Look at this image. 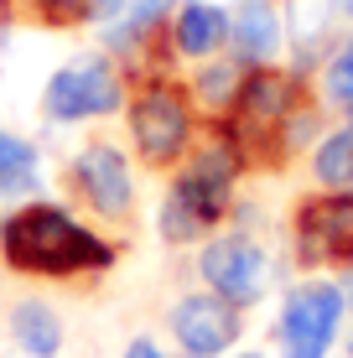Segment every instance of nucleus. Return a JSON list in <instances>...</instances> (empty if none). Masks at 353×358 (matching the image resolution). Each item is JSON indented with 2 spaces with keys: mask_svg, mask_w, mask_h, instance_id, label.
Listing matches in <instances>:
<instances>
[{
  "mask_svg": "<svg viewBox=\"0 0 353 358\" xmlns=\"http://www.w3.org/2000/svg\"><path fill=\"white\" fill-rule=\"evenodd\" d=\"M0 255L21 275H83V270H104L115 260V250L99 234L73 224L52 203H31L10 213L0 224Z\"/></svg>",
  "mask_w": 353,
  "mask_h": 358,
  "instance_id": "nucleus-1",
  "label": "nucleus"
},
{
  "mask_svg": "<svg viewBox=\"0 0 353 358\" xmlns=\"http://www.w3.org/2000/svg\"><path fill=\"white\" fill-rule=\"evenodd\" d=\"M296 120H301L296 78L281 68H254V73H245L234 104H229V120L218 130L234 141L239 162H286Z\"/></svg>",
  "mask_w": 353,
  "mask_h": 358,
  "instance_id": "nucleus-2",
  "label": "nucleus"
},
{
  "mask_svg": "<svg viewBox=\"0 0 353 358\" xmlns=\"http://www.w3.org/2000/svg\"><path fill=\"white\" fill-rule=\"evenodd\" d=\"M239 151L224 130L203 145L187 162V171L172 182V197L161 208V234L172 244H192L198 234H208L218 218L229 213V197H234V177H239Z\"/></svg>",
  "mask_w": 353,
  "mask_h": 358,
  "instance_id": "nucleus-3",
  "label": "nucleus"
},
{
  "mask_svg": "<svg viewBox=\"0 0 353 358\" xmlns=\"http://www.w3.org/2000/svg\"><path fill=\"white\" fill-rule=\"evenodd\" d=\"M130 135L151 166H172L192 145V104L177 83H145L130 104Z\"/></svg>",
  "mask_w": 353,
  "mask_h": 358,
  "instance_id": "nucleus-4",
  "label": "nucleus"
},
{
  "mask_svg": "<svg viewBox=\"0 0 353 358\" xmlns=\"http://www.w3.org/2000/svg\"><path fill=\"white\" fill-rule=\"evenodd\" d=\"M120 99H125V83H120L115 63H109V57H99V52H89V57H78V63L57 68L52 78H47L42 104H47V115H52V120L73 125V120L115 115Z\"/></svg>",
  "mask_w": 353,
  "mask_h": 358,
  "instance_id": "nucleus-5",
  "label": "nucleus"
},
{
  "mask_svg": "<svg viewBox=\"0 0 353 358\" xmlns=\"http://www.w3.org/2000/svg\"><path fill=\"white\" fill-rule=\"evenodd\" d=\"M338 322H343V291L317 280V286L291 291L275 338H281L286 358H327V348L338 338Z\"/></svg>",
  "mask_w": 353,
  "mask_h": 358,
  "instance_id": "nucleus-6",
  "label": "nucleus"
},
{
  "mask_svg": "<svg viewBox=\"0 0 353 358\" xmlns=\"http://www.w3.org/2000/svg\"><path fill=\"white\" fill-rule=\"evenodd\" d=\"M296 244L307 265H353V192L307 197L296 213Z\"/></svg>",
  "mask_w": 353,
  "mask_h": 358,
  "instance_id": "nucleus-7",
  "label": "nucleus"
},
{
  "mask_svg": "<svg viewBox=\"0 0 353 358\" xmlns=\"http://www.w3.org/2000/svg\"><path fill=\"white\" fill-rule=\"evenodd\" d=\"M203 275L224 301L250 306L271 286V260H265V250L254 239H213L203 250Z\"/></svg>",
  "mask_w": 353,
  "mask_h": 358,
  "instance_id": "nucleus-8",
  "label": "nucleus"
},
{
  "mask_svg": "<svg viewBox=\"0 0 353 358\" xmlns=\"http://www.w3.org/2000/svg\"><path fill=\"white\" fill-rule=\"evenodd\" d=\"M239 327H245V322H239V306L224 301L218 291L182 296L177 312H172V332H177V343H182L187 358H218L229 343L239 338Z\"/></svg>",
  "mask_w": 353,
  "mask_h": 358,
  "instance_id": "nucleus-9",
  "label": "nucleus"
},
{
  "mask_svg": "<svg viewBox=\"0 0 353 358\" xmlns=\"http://www.w3.org/2000/svg\"><path fill=\"white\" fill-rule=\"evenodd\" d=\"M73 187L83 192V203L94 208V213L104 218H120L130 213V166L125 156L115 151V145H89V151H78V162H73Z\"/></svg>",
  "mask_w": 353,
  "mask_h": 358,
  "instance_id": "nucleus-10",
  "label": "nucleus"
},
{
  "mask_svg": "<svg viewBox=\"0 0 353 358\" xmlns=\"http://www.w3.org/2000/svg\"><path fill=\"white\" fill-rule=\"evenodd\" d=\"M229 42H234L239 63H265L281 47V16L271 0H239L234 21H229Z\"/></svg>",
  "mask_w": 353,
  "mask_h": 358,
  "instance_id": "nucleus-11",
  "label": "nucleus"
},
{
  "mask_svg": "<svg viewBox=\"0 0 353 358\" xmlns=\"http://www.w3.org/2000/svg\"><path fill=\"white\" fill-rule=\"evenodd\" d=\"M172 42H177L182 57H213L218 47L229 42V16H224L218 6H203V0H192V6L177 10Z\"/></svg>",
  "mask_w": 353,
  "mask_h": 358,
  "instance_id": "nucleus-12",
  "label": "nucleus"
},
{
  "mask_svg": "<svg viewBox=\"0 0 353 358\" xmlns=\"http://www.w3.org/2000/svg\"><path fill=\"white\" fill-rule=\"evenodd\" d=\"M10 338H16L21 353H31V358H57V348H63V322L52 317V306L21 301L16 312H10Z\"/></svg>",
  "mask_w": 353,
  "mask_h": 358,
  "instance_id": "nucleus-13",
  "label": "nucleus"
},
{
  "mask_svg": "<svg viewBox=\"0 0 353 358\" xmlns=\"http://www.w3.org/2000/svg\"><path fill=\"white\" fill-rule=\"evenodd\" d=\"M0 21H36V27H83L94 21L89 0H0Z\"/></svg>",
  "mask_w": 353,
  "mask_h": 358,
  "instance_id": "nucleus-14",
  "label": "nucleus"
},
{
  "mask_svg": "<svg viewBox=\"0 0 353 358\" xmlns=\"http://www.w3.org/2000/svg\"><path fill=\"white\" fill-rule=\"evenodd\" d=\"M36 187V151L21 135L0 130V197H21Z\"/></svg>",
  "mask_w": 353,
  "mask_h": 358,
  "instance_id": "nucleus-15",
  "label": "nucleus"
},
{
  "mask_svg": "<svg viewBox=\"0 0 353 358\" xmlns=\"http://www.w3.org/2000/svg\"><path fill=\"white\" fill-rule=\"evenodd\" d=\"M166 10H172V0H136V6H130V16L120 21V27H109V47H115V52H130V47H141L145 36L161 27Z\"/></svg>",
  "mask_w": 353,
  "mask_h": 358,
  "instance_id": "nucleus-16",
  "label": "nucleus"
},
{
  "mask_svg": "<svg viewBox=\"0 0 353 358\" xmlns=\"http://www.w3.org/2000/svg\"><path fill=\"white\" fill-rule=\"evenodd\" d=\"M317 182H327V187H348L353 182V125H343L338 135H327V141L317 145Z\"/></svg>",
  "mask_w": 353,
  "mask_h": 358,
  "instance_id": "nucleus-17",
  "label": "nucleus"
},
{
  "mask_svg": "<svg viewBox=\"0 0 353 358\" xmlns=\"http://www.w3.org/2000/svg\"><path fill=\"white\" fill-rule=\"evenodd\" d=\"M239 63H218V68H208L203 73V99H208V104H234V94H239Z\"/></svg>",
  "mask_w": 353,
  "mask_h": 358,
  "instance_id": "nucleus-18",
  "label": "nucleus"
},
{
  "mask_svg": "<svg viewBox=\"0 0 353 358\" xmlns=\"http://www.w3.org/2000/svg\"><path fill=\"white\" fill-rule=\"evenodd\" d=\"M327 99H338L343 109H353V42L343 47V57L327 68Z\"/></svg>",
  "mask_w": 353,
  "mask_h": 358,
  "instance_id": "nucleus-19",
  "label": "nucleus"
},
{
  "mask_svg": "<svg viewBox=\"0 0 353 358\" xmlns=\"http://www.w3.org/2000/svg\"><path fill=\"white\" fill-rule=\"evenodd\" d=\"M125 358H166V353L156 348V343H145V338H141V343H130V348H125Z\"/></svg>",
  "mask_w": 353,
  "mask_h": 358,
  "instance_id": "nucleus-20",
  "label": "nucleus"
},
{
  "mask_svg": "<svg viewBox=\"0 0 353 358\" xmlns=\"http://www.w3.org/2000/svg\"><path fill=\"white\" fill-rule=\"evenodd\" d=\"M89 6H94V16H120V10H125V0H89Z\"/></svg>",
  "mask_w": 353,
  "mask_h": 358,
  "instance_id": "nucleus-21",
  "label": "nucleus"
},
{
  "mask_svg": "<svg viewBox=\"0 0 353 358\" xmlns=\"http://www.w3.org/2000/svg\"><path fill=\"white\" fill-rule=\"evenodd\" d=\"M343 301H348V306H353V275H348V296H343Z\"/></svg>",
  "mask_w": 353,
  "mask_h": 358,
  "instance_id": "nucleus-22",
  "label": "nucleus"
},
{
  "mask_svg": "<svg viewBox=\"0 0 353 358\" xmlns=\"http://www.w3.org/2000/svg\"><path fill=\"white\" fill-rule=\"evenodd\" d=\"M239 358H260V353H239Z\"/></svg>",
  "mask_w": 353,
  "mask_h": 358,
  "instance_id": "nucleus-23",
  "label": "nucleus"
},
{
  "mask_svg": "<svg viewBox=\"0 0 353 358\" xmlns=\"http://www.w3.org/2000/svg\"><path fill=\"white\" fill-rule=\"evenodd\" d=\"M348 353H353V343H348Z\"/></svg>",
  "mask_w": 353,
  "mask_h": 358,
  "instance_id": "nucleus-24",
  "label": "nucleus"
},
{
  "mask_svg": "<svg viewBox=\"0 0 353 358\" xmlns=\"http://www.w3.org/2000/svg\"><path fill=\"white\" fill-rule=\"evenodd\" d=\"M348 10H353V0H348Z\"/></svg>",
  "mask_w": 353,
  "mask_h": 358,
  "instance_id": "nucleus-25",
  "label": "nucleus"
}]
</instances>
